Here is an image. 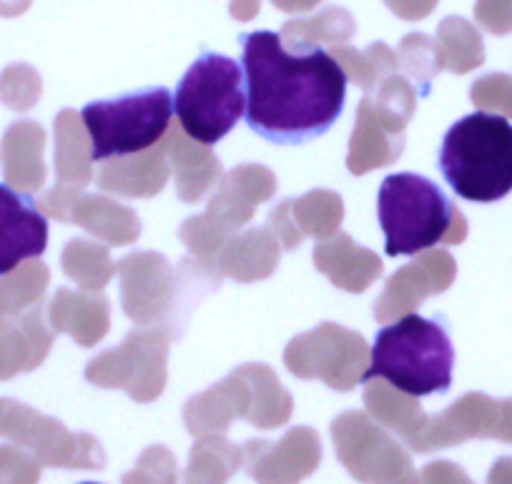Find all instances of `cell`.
Segmentation results:
<instances>
[{"instance_id": "obj_5", "label": "cell", "mask_w": 512, "mask_h": 484, "mask_svg": "<svg viewBox=\"0 0 512 484\" xmlns=\"http://www.w3.org/2000/svg\"><path fill=\"white\" fill-rule=\"evenodd\" d=\"M244 108V68L219 53H201L176 86L174 111L181 131L204 146H216L244 116Z\"/></svg>"}, {"instance_id": "obj_18", "label": "cell", "mask_w": 512, "mask_h": 484, "mask_svg": "<svg viewBox=\"0 0 512 484\" xmlns=\"http://www.w3.org/2000/svg\"><path fill=\"white\" fill-rule=\"evenodd\" d=\"M342 199L329 191H312L299 201H284L269 216L274 236L284 249H297L304 236H332L342 224Z\"/></svg>"}, {"instance_id": "obj_2", "label": "cell", "mask_w": 512, "mask_h": 484, "mask_svg": "<svg viewBox=\"0 0 512 484\" xmlns=\"http://www.w3.org/2000/svg\"><path fill=\"white\" fill-rule=\"evenodd\" d=\"M452 367L455 349L445 319L405 314L377 332L362 382L384 379L410 397H430L450 389Z\"/></svg>"}, {"instance_id": "obj_20", "label": "cell", "mask_w": 512, "mask_h": 484, "mask_svg": "<svg viewBox=\"0 0 512 484\" xmlns=\"http://www.w3.org/2000/svg\"><path fill=\"white\" fill-rule=\"evenodd\" d=\"M166 179H169L166 143H156L149 151L134 156L108 158L98 174V186L121 196H154L164 189Z\"/></svg>"}, {"instance_id": "obj_19", "label": "cell", "mask_w": 512, "mask_h": 484, "mask_svg": "<svg viewBox=\"0 0 512 484\" xmlns=\"http://www.w3.org/2000/svg\"><path fill=\"white\" fill-rule=\"evenodd\" d=\"M314 266L329 276L334 286L344 291L367 289L374 279L382 276V261L369 249L354 244L352 236L334 234L319 246H314Z\"/></svg>"}, {"instance_id": "obj_26", "label": "cell", "mask_w": 512, "mask_h": 484, "mask_svg": "<svg viewBox=\"0 0 512 484\" xmlns=\"http://www.w3.org/2000/svg\"><path fill=\"white\" fill-rule=\"evenodd\" d=\"M71 221L91 234L101 236L108 244H134L141 236V224L134 211L123 209L103 196H78L73 204Z\"/></svg>"}, {"instance_id": "obj_7", "label": "cell", "mask_w": 512, "mask_h": 484, "mask_svg": "<svg viewBox=\"0 0 512 484\" xmlns=\"http://www.w3.org/2000/svg\"><path fill=\"white\" fill-rule=\"evenodd\" d=\"M289 414L292 397L264 364L236 369L224 382L186 404V424L191 434L224 432L234 417L249 419L262 429H274L282 427Z\"/></svg>"}, {"instance_id": "obj_21", "label": "cell", "mask_w": 512, "mask_h": 484, "mask_svg": "<svg viewBox=\"0 0 512 484\" xmlns=\"http://www.w3.org/2000/svg\"><path fill=\"white\" fill-rule=\"evenodd\" d=\"M53 334L43 324L41 306H33L18 321L0 324V379L31 372L46 359Z\"/></svg>"}, {"instance_id": "obj_30", "label": "cell", "mask_w": 512, "mask_h": 484, "mask_svg": "<svg viewBox=\"0 0 512 484\" xmlns=\"http://www.w3.org/2000/svg\"><path fill=\"white\" fill-rule=\"evenodd\" d=\"M63 271L68 279L76 281L81 289L98 291L116 274V266L108 259V249L101 244L76 239L63 251Z\"/></svg>"}, {"instance_id": "obj_11", "label": "cell", "mask_w": 512, "mask_h": 484, "mask_svg": "<svg viewBox=\"0 0 512 484\" xmlns=\"http://www.w3.org/2000/svg\"><path fill=\"white\" fill-rule=\"evenodd\" d=\"M284 362L297 377L322 379L332 389L349 392L367 372L369 349L359 334L339 324H322L314 332L292 339Z\"/></svg>"}, {"instance_id": "obj_10", "label": "cell", "mask_w": 512, "mask_h": 484, "mask_svg": "<svg viewBox=\"0 0 512 484\" xmlns=\"http://www.w3.org/2000/svg\"><path fill=\"white\" fill-rule=\"evenodd\" d=\"M171 332L161 327L136 329L118 349H108L86 369L88 382L103 389H126L139 402H151L164 392L166 352Z\"/></svg>"}, {"instance_id": "obj_13", "label": "cell", "mask_w": 512, "mask_h": 484, "mask_svg": "<svg viewBox=\"0 0 512 484\" xmlns=\"http://www.w3.org/2000/svg\"><path fill=\"white\" fill-rule=\"evenodd\" d=\"M0 434L31 447L38 459L51 467L103 469L106 464V454L91 434H71L61 422L13 399H0Z\"/></svg>"}, {"instance_id": "obj_17", "label": "cell", "mask_w": 512, "mask_h": 484, "mask_svg": "<svg viewBox=\"0 0 512 484\" xmlns=\"http://www.w3.org/2000/svg\"><path fill=\"white\" fill-rule=\"evenodd\" d=\"M246 472L259 484H299L314 472L322 457L319 437L312 429H292L279 444L249 442L244 447Z\"/></svg>"}, {"instance_id": "obj_22", "label": "cell", "mask_w": 512, "mask_h": 484, "mask_svg": "<svg viewBox=\"0 0 512 484\" xmlns=\"http://www.w3.org/2000/svg\"><path fill=\"white\" fill-rule=\"evenodd\" d=\"M48 314L53 332H68L81 347H93L108 332V301L101 294L58 289Z\"/></svg>"}, {"instance_id": "obj_24", "label": "cell", "mask_w": 512, "mask_h": 484, "mask_svg": "<svg viewBox=\"0 0 512 484\" xmlns=\"http://www.w3.org/2000/svg\"><path fill=\"white\" fill-rule=\"evenodd\" d=\"M43 143L46 133L38 123L21 121L8 128L3 138V169H6V181L18 189L38 191L46 179V166H43Z\"/></svg>"}, {"instance_id": "obj_6", "label": "cell", "mask_w": 512, "mask_h": 484, "mask_svg": "<svg viewBox=\"0 0 512 484\" xmlns=\"http://www.w3.org/2000/svg\"><path fill=\"white\" fill-rule=\"evenodd\" d=\"M174 98L169 88H141L113 101H93L81 111L91 136V161L149 151L169 131Z\"/></svg>"}, {"instance_id": "obj_8", "label": "cell", "mask_w": 512, "mask_h": 484, "mask_svg": "<svg viewBox=\"0 0 512 484\" xmlns=\"http://www.w3.org/2000/svg\"><path fill=\"white\" fill-rule=\"evenodd\" d=\"M417 106V93L402 78H390L379 93H367L359 103L357 126L349 143L347 166L362 176L392 164L405 148V126Z\"/></svg>"}, {"instance_id": "obj_12", "label": "cell", "mask_w": 512, "mask_h": 484, "mask_svg": "<svg viewBox=\"0 0 512 484\" xmlns=\"http://www.w3.org/2000/svg\"><path fill=\"white\" fill-rule=\"evenodd\" d=\"M344 467L364 484H417L410 457L367 414L347 412L332 424Z\"/></svg>"}, {"instance_id": "obj_33", "label": "cell", "mask_w": 512, "mask_h": 484, "mask_svg": "<svg viewBox=\"0 0 512 484\" xmlns=\"http://www.w3.org/2000/svg\"><path fill=\"white\" fill-rule=\"evenodd\" d=\"M81 484H96V482H81Z\"/></svg>"}, {"instance_id": "obj_9", "label": "cell", "mask_w": 512, "mask_h": 484, "mask_svg": "<svg viewBox=\"0 0 512 484\" xmlns=\"http://www.w3.org/2000/svg\"><path fill=\"white\" fill-rule=\"evenodd\" d=\"M277 179L264 166H241L221 184L204 216L189 219L181 229V239L199 259L209 261L221 246L254 216L256 204L272 199Z\"/></svg>"}, {"instance_id": "obj_15", "label": "cell", "mask_w": 512, "mask_h": 484, "mask_svg": "<svg viewBox=\"0 0 512 484\" xmlns=\"http://www.w3.org/2000/svg\"><path fill=\"white\" fill-rule=\"evenodd\" d=\"M48 246V221L28 194L0 184V276L23 261L38 259Z\"/></svg>"}, {"instance_id": "obj_3", "label": "cell", "mask_w": 512, "mask_h": 484, "mask_svg": "<svg viewBox=\"0 0 512 484\" xmlns=\"http://www.w3.org/2000/svg\"><path fill=\"white\" fill-rule=\"evenodd\" d=\"M440 171L460 199L492 204L512 191V126L477 111L460 118L440 148Z\"/></svg>"}, {"instance_id": "obj_23", "label": "cell", "mask_w": 512, "mask_h": 484, "mask_svg": "<svg viewBox=\"0 0 512 484\" xmlns=\"http://www.w3.org/2000/svg\"><path fill=\"white\" fill-rule=\"evenodd\" d=\"M166 156L171 158L176 174V189L184 201H199L221 176L219 158L209 146H196L181 128L166 131Z\"/></svg>"}, {"instance_id": "obj_25", "label": "cell", "mask_w": 512, "mask_h": 484, "mask_svg": "<svg viewBox=\"0 0 512 484\" xmlns=\"http://www.w3.org/2000/svg\"><path fill=\"white\" fill-rule=\"evenodd\" d=\"M219 269L236 281H254L272 274L279 264V241L269 229H251L231 236L216 254Z\"/></svg>"}, {"instance_id": "obj_1", "label": "cell", "mask_w": 512, "mask_h": 484, "mask_svg": "<svg viewBox=\"0 0 512 484\" xmlns=\"http://www.w3.org/2000/svg\"><path fill=\"white\" fill-rule=\"evenodd\" d=\"M246 126L277 146L324 136L344 111L347 73L324 48L287 51L274 31L241 33Z\"/></svg>"}, {"instance_id": "obj_16", "label": "cell", "mask_w": 512, "mask_h": 484, "mask_svg": "<svg viewBox=\"0 0 512 484\" xmlns=\"http://www.w3.org/2000/svg\"><path fill=\"white\" fill-rule=\"evenodd\" d=\"M452 274H455V261L447 251L422 254L420 259L402 266L390 276L382 296L374 304V316L377 321L387 324L397 316L410 314L430 294H442L450 286Z\"/></svg>"}, {"instance_id": "obj_27", "label": "cell", "mask_w": 512, "mask_h": 484, "mask_svg": "<svg viewBox=\"0 0 512 484\" xmlns=\"http://www.w3.org/2000/svg\"><path fill=\"white\" fill-rule=\"evenodd\" d=\"M81 116L63 111L56 118V171L58 186H76L83 189L93 179L91 171V143Z\"/></svg>"}, {"instance_id": "obj_29", "label": "cell", "mask_w": 512, "mask_h": 484, "mask_svg": "<svg viewBox=\"0 0 512 484\" xmlns=\"http://www.w3.org/2000/svg\"><path fill=\"white\" fill-rule=\"evenodd\" d=\"M241 457L244 454L231 447L226 439H201L191 452L186 484H224L241 467Z\"/></svg>"}, {"instance_id": "obj_32", "label": "cell", "mask_w": 512, "mask_h": 484, "mask_svg": "<svg viewBox=\"0 0 512 484\" xmlns=\"http://www.w3.org/2000/svg\"><path fill=\"white\" fill-rule=\"evenodd\" d=\"M126 484H176V462L164 447H151L139 467L123 477Z\"/></svg>"}, {"instance_id": "obj_28", "label": "cell", "mask_w": 512, "mask_h": 484, "mask_svg": "<svg viewBox=\"0 0 512 484\" xmlns=\"http://www.w3.org/2000/svg\"><path fill=\"white\" fill-rule=\"evenodd\" d=\"M402 394H397V389L390 382L384 384L379 379L377 382L369 379L367 389H364V404H367V409L379 424L395 429L402 437L410 439L412 434L420 432L427 417L422 414L420 404L415 402L417 397H410V394L402 397Z\"/></svg>"}, {"instance_id": "obj_4", "label": "cell", "mask_w": 512, "mask_h": 484, "mask_svg": "<svg viewBox=\"0 0 512 484\" xmlns=\"http://www.w3.org/2000/svg\"><path fill=\"white\" fill-rule=\"evenodd\" d=\"M377 216L387 256H415L465 236V219L445 191L417 174H392L382 181Z\"/></svg>"}, {"instance_id": "obj_14", "label": "cell", "mask_w": 512, "mask_h": 484, "mask_svg": "<svg viewBox=\"0 0 512 484\" xmlns=\"http://www.w3.org/2000/svg\"><path fill=\"white\" fill-rule=\"evenodd\" d=\"M121 274L123 311L139 327H156L174 314V299H179V281L169 261L159 254H134L118 264Z\"/></svg>"}, {"instance_id": "obj_31", "label": "cell", "mask_w": 512, "mask_h": 484, "mask_svg": "<svg viewBox=\"0 0 512 484\" xmlns=\"http://www.w3.org/2000/svg\"><path fill=\"white\" fill-rule=\"evenodd\" d=\"M48 286V269L41 261L11 271L6 279H0V324H6L18 311L38 304Z\"/></svg>"}]
</instances>
